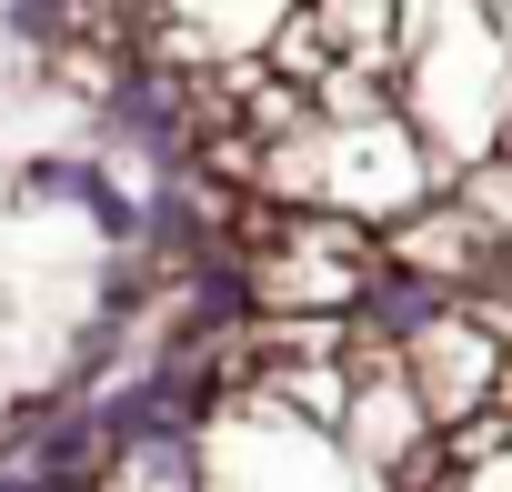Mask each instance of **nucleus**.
<instances>
[{
	"label": "nucleus",
	"mask_w": 512,
	"mask_h": 492,
	"mask_svg": "<svg viewBox=\"0 0 512 492\" xmlns=\"http://www.w3.org/2000/svg\"><path fill=\"white\" fill-rule=\"evenodd\" d=\"M392 111L422 131L442 181L512 141V41L492 31L482 0H402L392 41Z\"/></svg>",
	"instance_id": "1"
},
{
	"label": "nucleus",
	"mask_w": 512,
	"mask_h": 492,
	"mask_svg": "<svg viewBox=\"0 0 512 492\" xmlns=\"http://www.w3.org/2000/svg\"><path fill=\"white\" fill-rule=\"evenodd\" d=\"M201 492H372V472L322 422H292L272 402H221L201 442Z\"/></svg>",
	"instance_id": "2"
},
{
	"label": "nucleus",
	"mask_w": 512,
	"mask_h": 492,
	"mask_svg": "<svg viewBox=\"0 0 512 492\" xmlns=\"http://www.w3.org/2000/svg\"><path fill=\"white\" fill-rule=\"evenodd\" d=\"M292 11L302 0H141L131 61H161V71L201 81V71H231V61H262Z\"/></svg>",
	"instance_id": "3"
},
{
	"label": "nucleus",
	"mask_w": 512,
	"mask_h": 492,
	"mask_svg": "<svg viewBox=\"0 0 512 492\" xmlns=\"http://www.w3.org/2000/svg\"><path fill=\"white\" fill-rule=\"evenodd\" d=\"M91 492H201V452H191L181 432L141 422V432H131L121 452H111V472H101Z\"/></svg>",
	"instance_id": "4"
},
{
	"label": "nucleus",
	"mask_w": 512,
	"mask_h": 492,
	"mask_svg": "<svg viewBox=\"0 0 512 492\" xmlns=\"http://www.w3.org/2000/svg\"><path fill=\"white\" fill-rule=\"evenodd\" d=\"M442 492H512V432H502L492 412L452 432V482H442Z\"/></svg>",
	"instance_id": "5"
},
{
	"label": "nucleus",
	"mask_w": 512,
	"mask_h": 492,
	"mask_svg": "<svg viewBox=\"0 0 512 492\" xmlns=\"http://www.w3.org/2000/svg\"><path fill=\"white\" fill-rule=\"evenodd\" d=\"M492 422L512 432V332H502V372H492Z\"/></svg>",
	"instance_id": "6"
},
{
	"label": "nucleus",
	"mask_w": 512,
	"mask_h": 492,
	"mask_svg": "<svg viewBox=\"0 0 512 492\" xmlns=\"http://www.w3.org/2000/svg\"><path fill=\"white\" fill-rule=\"evenodd\" d=\"M482 11H492V31H502V41H512V0H482Z\"/></svg>",
	"instance_id": "7"
}]
</instances>
